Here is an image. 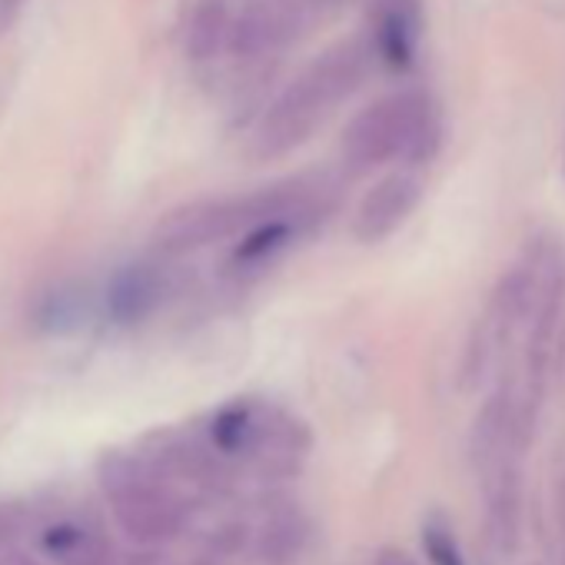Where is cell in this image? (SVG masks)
Masks as SVG:
<instances>
[{
  "instance_id": "1",
  "label": "cell",
  "mask_w": 565,
  "mask_h": 565,
  "mask_svg": "<svg viewBox=\"0 0 565 565\" xmlns=\"http://www.w3.org/2000/svg\"><path fill=\"white\" fill-rule=\"evenodd\" d=\"M333 183H307V180H287L273 183L256 193L223 196V200H196L186 206L170 210L157 230L153 243L163 253H190L230 236H243L249 226L266 220H320L333 206Z\"/></svg>"
},
{
  "instance_id": "2",
  "label": "cell",
  "mask_w": 565,
  "mask_h": 565,
  "mask_svg": "<svg viewBox=\"0 0 565 565\" xmlns=\"http://www.w3.org/2000/svg\"><path fill=\"white\" fill-rule=\"evenodd\" d=\"M373 51L366 41H343L320 54L287 90H282L269 110L263 114L253 134V153L259 160L287 157L303 147L317 127L360 90L370 74Z\"/></svg>"
},
{
  "instance_id": "3",
  "label": "cell",
  "mask_w": 565,
  "mask_h": 565,
  "mask_svg": "<svg viewBox=\"0 0 565 565\" xmlns=\"http://www.w3.org/2000/svg\"><path fill=\"white\" fill-rule=\"evenodd\" d=\"M443 143L439 110L423 90L390 94L360 110L343 130V160L353 170H373L390 160L426 163Z\"/></svg>"
},
{
  "instance_id": "4",
  "label": "cell",
  "mask_w": 565,
  "mask_h": 565,
  "mask_svg": "<svg viewBox=\"0 0 565 565\" xmlns=\"http://www.w3.org/2000/svg\"><path fill=\"white\" fill-rule=\"evenodd\" d=\"M100 486L124 532L140 545H163L180 535L183 509L160 476L127 452H110L100 462Z\"/></svg>"
},
{
  "instance_id": "5",
  "label": "cell",
  "mask_w": 565,
  "mask_h": 565,
  "mask_svg": "<svg viewBox=\"0 0 565 565\" xmlns=\"http://www.w3.org/2000/svg\"><path fill=\"white\" fill-rule=\"evenodd\" d=\"M297 31V18L290 0H249V4L230 18L226 51L239 61H256L279 44H287Z\"/></svg>"
},
{
  "instance_id": "6",
  "label": "cell",
  "mask_w": 565,
  "mask_h": 565,
  "mask_svg": "<svg viewBox=\"0 0 565 565\" xmlns=\"http://www.w3.org/2000/svg\"><path fill=\"white\" fill-rule=\"evenodd\" d=\"M419 196H423V186L416 177H409V173L383 177L356 206V216H353L356 239L383 243L386 236H393L409 220V213L419 206Z\"/></svg>"
},
{
  "instance_id": "7",
  "label": "cell",
  "mask_w": 565,
  "mask_h": 565,
  "mask_svg": "<svg viewBox=\"0 0 565 565\" xmlns=\"http://www.w3.org/2000/svg\"><path fill=\"white\" fill-rule=\"evenodd\" d=\"M419 28V0H373V57H380L390 71H409L416 64Z\"/></svg>"
},
{
  "instance_id": "8",
  "label": "cell",
  "mask_w": 565,
  "mask_h": 565,
  "mask_svg": "<svg viewBox=\"0 0 565 565\" xmlns=\"http://www.w3.org/2000/svg\"><path fill=\"white\" fill-rule=\"evenodd\" d=\"M163 294H167V279L160 266L153 263L124 266L107 287V313L120 327L143 323L163 303Z\"/></svg>"
},
{
  "instance_id": "9",
  "label": "cell",
  "mask_w": 565,
  "mask_h": 565,
  "mask_svg": "<svg viewBox=\"0 0 565 565\" xmlns=\"http://www.w3.org/2000/svg\"><path fill=\"white\" fill-rule=\"evenodd\" d=\"M307 220H266V223H256L243 233V239L236 243L233 249V266L239 269H253V266H263L269 259H276L282 249H287L300 226Z\"/></svg>"
},
{
  "instance_id": "10",
  "label": "cell",
  "mask_w": 565,
  "mask_h": 565,
  "mask_svg": "<svg viewBox=\"0 0 565 565\" xmlns=\"http://www.w3.org/2000/svg\"><path fill=\"white\" fill-rule=\"evenodd\" d=\"M226 31H230L226 0H200L186 28V57L200 64L213 61L226 47Z\"/></svg>"
},
{
  "instance_id": "11",
  "label": "cell",
  "mask_w": 565,
  "mask_h": 565,
  "mask_svg": "<svg viewBox=\"0 0 565 565\" xmlns=\"http://www.w3.org/2000/svg\"><path fill=\"white\" fill-rule=\"evenodd\" d=\"M307 545V519L300 512H279L259 535V555L266 565H290Z\"/></svg>"
},
{
  "instance_id": "12",
  "label": "cell",
  "mask_w": 565,
  "mask_h": 565,
  "mask_svg": "<svg viewBox=\"0 0 565 565\" xmlns=\"http://www.w3.org/2000/svg\"><path fill=\"white\" fill-rule=\"evenodd\" d=\"M423 545H426L433 565H466V562H462V552H459V545H456V539H452L443 525H426Z\"/></svg>"
},
{
  "instance_id": "13",
  "label": "cell",
  "mask_w": 565,
  "mask_h": 565,
  "mask_svg": "<svg viewBox=\"0 0 565 565\" xmlns=\"http://www.w3.org/2000/svg\"><path fill=\"white\" fill-rule=\"evenodd\" d=\"M57 558H61L64 565H110V558H107L104 545H100V542H94L87 532H81V539H77L71 548H64Z\"/></svg>"
},
{
  "instance_id": "14",
  "label": "cell",
  "mask_w": 565,
  "mask_h": 565,
  "mask_svg": "<svg viewBox=\"0 0 565 565\" xmlns=\"http://www.w3.org/2000/svg\"><path fill=\"white\" fill-rule=\"evenodd\" d=\"M21 525H24L21 505H11V502L0 505V548H8L21 535Z\"/></svg>"
},
{
  "instance_id": "15",
  "label": "cell",
  "mask_w": 565,
  "mask_h": 565,
  "mask_svg": "<svg viewBox=\"0 0 565 565\" xmlns=\"http://www.w3.org/2000/svg\"><path fill=\"white\" fill-rule=\"evenodd\" d=\"M21 8H24V0H0V31H8L14 24Z\"/></svg>"
},
{
  "instance_id": "16",
  "label": "cell",
  "mask_w": 565,
  "mask_h": 565,
  "mask_svg": "<svg viewBox=\"0 0 565 565\" xmlns=\"http://www.w3.org/2000/svg\"><path fill=\"white\" fill-rule=\"evenodd\" d=\"M376 565H416V558L406 555L403 548H383L380 558H376Z\"/></svg>"
},
{
  "instance_id": "17",
  "label": "cell",
  "mask_w": 565,
  "mask_h": 565,
  "mask_svg": "<svg viewBox=\"0 0 565 565\" xmlns=\"http://www.w3.org/2000/svg\"><path fill=\"white\" fill-rule=\"evenodd\" d=\"M320 4H337V0H320Z\"/></svg>"
}]
</instances>
